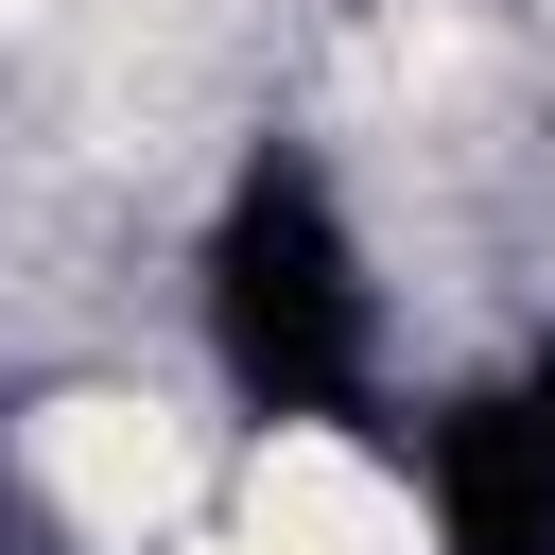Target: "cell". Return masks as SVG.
Returning a JSON list of instances; mask_svg holds the SVG:
<instances>
[{"label":"cell","mask_w":555,"mask_h":555,"mask_svg":"<svg viewBox=\"0 0 555 555\" xmlns=\"http://www.w3.org/2000/svg\"><path fill=\"white\" fill-rule=\"evenodd\" d=\"M0 555H35V538H0Z\"/></svg>","instance_id":"277c9868"},{"label":"cell","mask_w":555,"mask_h":555,"mask_svg":"<svg viewBox=\"0 0 555 555\" xmlns=\"http://www.w3.org/2000/svg\"><path fill=\"white\" fill-rule=\"evenodd\" d=\"M399 468H416V520H434V555H555V416H538L520 382H468V399H434Z\"/></svg>","instance_id":"7a4b0ae2"},{"label":"cell","mask_w":555,"mask_h":555,"mask_svg":"<svg viewBox=\"0 0 555 555\" xmlns=\"http://www.w3.org/2000/svg\"><path fill=\"white\" fill-rule=\"evenodd\" d=\"M520 399H538V416H555V330H538V364H520Z\"/></svg>","instance_id":"3957f363"},{"label":"cell","mask_w":555,"mask_h":555,"mask_svg":"<svg viewBox=\"0 0 555 555\" xmlns=\"http://www.w3.org/2000/svg\"><path fill=\"white\" fill-rule=\"evenodd\" d=\"M208 364L260 434H347L382 399V278H364L330 156L295 139H260L208 208Z\"/></svg>","instance_id":"6da1fadb"}]
</instances>
